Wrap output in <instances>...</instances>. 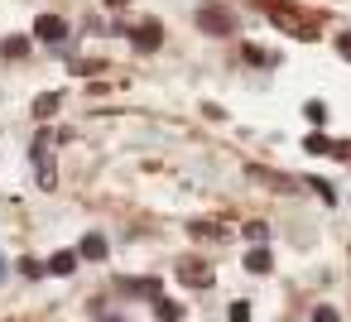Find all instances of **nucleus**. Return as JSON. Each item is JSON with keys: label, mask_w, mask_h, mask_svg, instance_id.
Returning a JSON list of instances; mask_svg holds the SVG:
<instances>
[{"label": "nucleus", "mask_w": 351, "mask_h": 322, "mask_svg": "<svg viewBox=\"0 0 351 322\" xmlns=\"http://www.w3.org/2000/svg\"><path fill=\"white\" fill-rule=\"evenodd\" d=\"M245 269H250V274H265V269H269V250H265V245H255V250L245 255Z\"/></svg>", "instance_id": "obj_7"}, {"label": "nucleus", "mask_w": 351, "mask_h": 322, "mask_svg": "<svg viewBox=\"0 0 351 322\" xmlns=\"http://www.w3.org/2000/svg\"><path fill=\"white\" fill-rule=\"evenodd\" d=\"M77 255H82V260H101V255H106V236H97V231L82 236V250H77Z\"/></svg>", "instance_id": "obj_2"}, {"label": "nucleus", "mask_w": 351, "mask_h": 322, "mask_svg": "<svg viewBox=\"0 0 351 322\" xmlns=\"http://www.w3.org/2000/svg\"><path fill=\"white\" fill-rule=\"evenodd\" d=\"M303 149H313V154H341V145H332V140H322V135H308Z\"/></svg>", "instance_id": "obj_8"}, {"label": "nucleus", "mask_w": 351, "mask_h": 322, "mask_svg": "<svg viewBox=\"0 0 351 322\" xmlns=\"http://www.w3.org/2000/svg\"><path fill=\"white\" fill-rule=\"evenodd\" d=\"M303 116H308L313 125H322V121H327V106H322V101H308V106H303Z\"/></svg>", "instance_id": "obj_11"}, {"label": "nucleus", "mask_w": 351, "mask_h": 322, "mask_svg": "<svg viewBox=\"0 0 351 322\" xmlns=\"http://www.w3.org/2000/svg\"><path fill=\"white\" fill-rule=\"evenodd\" d=\"M34 34H39L44 44H63V39H68V25H63L58 15H39V20H34Z\"/></svg>", "instance_id": "obj_1"}, {"label": "nucleus", "mask_w": 351, "mask_h": 322, "mask_svg": "<svg viewBox=\"0 0 351 322\" xmlns=\"http://www.w3.org/2000/svg\"><path fill=\"white\" fill-rule=\"evenodd\" d=\"M25 49H29V44H25V39H5V58H20V53H25Z\"/></svg>", "instance_id": "obj_13"}, {"label": "nucleus", "mask_w": 351, "mask_h": 322, "mask_svg": "<svg viewBox=\"0 0 351 322\" xmlns=\"http://www.w3.org/2000/svg\"><path fill=\"white\" fill-rule=\"evenodd\" d=\"M106 322H125V317H106Z\"/></svg>", "instance_id": "obj_19"}, {"label": "nucleus", "mask_w": 351, "mask_h": 322, "mask_svg": "<svg viewBox=\"0 0 351 322\" xmlns=\"http://www.w3.org/2000/svg\"><path fill=\"white\" fill-rule=\"evenodd\" d=\"M313 322H337V312L332 308H313Z\"/></svg>", "instance_id": "obj_16"}, {"label": "nucleus", "mask_w": 351, "mask_h": 322, "mask_svg": "<svg viewBox=\"0 0 351 322\" xmlns=\"http://www.w3.org/2000/svg\"><path fill=\"white\" fill-rule=\"evenodd\" d=\"M226 317H231V322H250V303H231Z\"/></svg>", "instance_id": "obj_12"}, {"label": "nucleus", "mask_w": 351, "mask_h": 322, "mask_svg": "<svg viewBox=\"0 0 351 322\" xmlns=\"http://www.w3.org/2000/svg\"><path fill=\"white\" fill-rule=\"evenodd\" d=\"M53 111H58V97H53V92H49V97H39V101H34V116H53Z\"/></svg>", "instance_id": "obj_10"}, {"label": "nucleus", "mask_w": 351, "mask_h": 322, "mask_svg": "<svg viewBox=\"0 0 351 322\" xmlns=\"http://www.w3.org/2000/svg\"><path fill=\"white\" fill-rule=\"evenodd\" d=\"M20 269H25L29 279H39V274H44V264H39V260H20Z\"/></svg>", "instance_id": "obj_15"}, {"label": "nucleus", "mask_w": 351, "mask_h": 322, "mask_svg": "<svg viewBox=\"0 0 351 322\" xmlns=\"http://www.w3.org/2000/svg\"><path fill=\"white\" fill-rule=\"evenodd\" d=\"M245 236H250V240H255V245H260V240H265V236H269V231H265V221H250V226H245Z\"/></svg>", "instance_id": "obj_14"}, {"label": "nucleus", "mask_w": 351, "mask_h": 322, "mask_svg": "<svg viewBox=\"0 0 351 322\" xmlns=\"http://www.w3.org/2000/svg\"><path fill=\"white\" fill-rule=\"evenodd\" d=\"M178 279L197 288V284H212V269H207V264H202V269H197V264H183V269H178Z\"/></svg>", "instance_id": "obj_5"}, {"label": "nucleus", "mask_w": 351, "mask_h": 322, "mask_svg": "<svg viewBox=\"0 0 351 322\" xmlns=\"http://www.w3.org/2000/svg\"><path fill=\"white\" fill-rule=\"evenodd\" d=\"M49 269H53V274H73V269H77V250H58V255L49 260Z\"/></svg>", "instance_id": "obj_4"}, {"label": "nucleus", "mask_w": 351, "mask_h": 322, "mask_svg": "<svg viewBox=\"0 0 351 322\" xmlns=\"http://www.w3.org/2000/svg\"><path fill=\"white\" fill-rule=\"evenodd\" d=\"M0 279H5V260H0Z\"/></svg>", "instance_id": "obj_18"}, {"label": "nucleus", "mask_w": 351, "mask_h": 322, "mask_svg": "<svg viewBox=\"0 0 351 322\" xmlns=\"http://www.w3.org/2000/svg\"><path fill=\"white\" fill-rule=\"evenodd\" d=\"M202 25H207V29H231V20H226L221 10H207V15H202Z\"/></svg>", "instance_id": "obj_9"}, {"label": "nucleus", "mask_w": 351, "mask_h": 322, "mask_svg": "<svg viewBox=\"0 0 351 322\" xmlns=\"http://www.w3.org/2000/svg\"><path fill=\"white\" fill-rule=\"evenodd\" d=\"M159 39H164L159 25H140V29H135V44H140V49H159Z\"/></svg>", "instance_id": "obj_6"}, {"label": "nucleus", "mask_w": 351, "mask_h": 322, "mask_svg": "<svg viewBox=\"0 0 351 322\" xmlns=\"http://www.w3.org/2000/svg\"><path fill=\"white\" fill-rule=\"evenodd\" d=\"M154 317H159V322H183V303H169V298H154Z\"/></svg>", "instance_id": "obj_3"}, {"label": "nucleus", "mask_w": 351, "mask_h": 322, "mask_svg": "<svg viewBox=\"0 0 351 322\" xmlns=\"http://www.w3.org/2000/svg\"><path fill=\"white\" fill-rule=\"evenodd\" d=\"M341 53H346V58H351V39H341Z\"/></svg>", "instance_id": "obj_17"}, {"label": "nucleus", "mask_w": 351, "mask_h": 322, "mask_svg": "<svg viewBox=\"0 0 351 322\" xmlns=\"http://www.w3.org/2000/svg\"><path fill=\"white\" fill-rule=\"evenodd\" d=\"M111 5H125V0H111Z\"/></svg>", "instance_id": "obj_20"}]
</instances>
